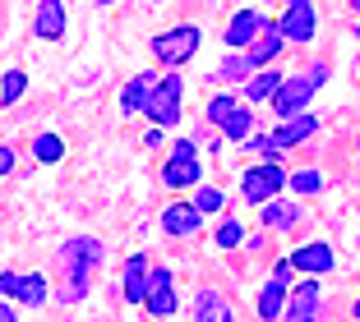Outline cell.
<instances>
[{
  "instance_id": "1",
  "label": "cell",
  "mask_w": 360,
  "mask_h": 322,
  "mask_svg": "<svg viewBox=\"0 0 360 322\" xmlns=\"http://www.w3.org/2000/svg\"><path fill=\"white\" fill-rule=\"evenodd\" d=\"M102 262V244L93 235H79L60 249V271H65V304H75L88 295V281H93V267Z\"/></svg>"
},
{
  "instance_id": "2",
  "label": "cell",
  "mask_w": 360,
  "mask_h": 322,
  "mask_svg": "<svg viewBox=\"0 0 360 322\" xmlns=\"http://www.w3.org/2000/svg\"><path fill=\"white\" fill-rule=\"evenodd\" d=\"M180 97H185V79H180V74H167V79H153V88H148V102H143L148 120H158L162 129H167V125H176V120H180Z\"/></svg>"
},
{
  "instance_id": "3",
  "label": "cell",
  "mask_w": 360,
  "mask_h": 322,
  "mask_svg": "<svg viewBox=\"0 0 360 322\" xmlns=\"http://www.w3.org/2000/svg\"><path fill=\"white\" fill-rule=\"evenodd\" d=\"M199 28L194 23H180V28H167V32H158V42H153V51H158V60L162 65H171V69H180V65L190 60L194 51H199Z\"/></svg>"
},
{
  "instance_id": "4",
  "label": "cell",
  "mask_w": 360,
  "mask_h": 322,
  "mask_svg": "<svg viewBox=\"0 0 360 322\" xmlns=\"http://www.w3.org/2000/svg\"><path fill=\"white\" fill-rule=\"evenodd\" d=\"M199 175H203L199 152H194L190 138H180V143L171 147V161L162 166V185H167V189H194V185H199Z\"/></svg>"
},
{
  "instance_id": "5",
  "label": "cell",
  "mask_w": 360,
  "mask_h": 322,
  "mask_svg": "<svg viewBox=\"0 0 360 322\" xmlns=\"http://www.w3.org/2000/svg\"><path fill=\"white\" fill-rule=\"evenodd\" d=\"M282 185H286L282 166H277V161H264V166H250V170H245L240 198H245V203H268V198L282 194Z\"/></svg>"
},
{
  "instance_id": "6",
  "label": "cell",
  "mask_w": 360,
  "mask_h": 322,
  "mask_svg": "<svg viewBox=\"0 0 360 322\" xmlns=\"http://www.w3.org/2000/svg\"><path fill=\"white\" fill-rule=\"evenodd\" d=\"M143 309L153 318H171L180 309L176 304V281H171L167 267H148V286H143Z\"/></svg>"
},
{
  "instance_id": "7",
  "label": "cell",
  "mask_w": 360,
  "mask_h": 322,
  "mask_svg": "<svg viewBox=\"0 0 360 322\" xmlns=\"http://www.w3.org/2000/svg\"><path fill=\"white\" fill-rule=\"evenodd\" d=\"M314 79H282V83H277V93H273V106H277V115H300L309 106V97H314Z\"/></svg>"
},
{
  "instance_id": "8",
  "label": "cell",
  "mask_w": 360,
  "mask_h": 322,
  "mask_svg": "<svg viewBox=\"0 0 360 322\" xmlns=\"http://www.w3.org/2000/svg\"><path fill=\"white\" fill-rule=\"evenodd\" d=\"M277 32H282V42L305 46L309 37L319 32V19H314V10H309V5H291V10H286V19L277 23Z\"/></svg>"
},
{
  "instance_id": "9",
  "label": "cell",
  "mask_w": 360,
  "mask_h": 322,
  "mask_svg": "<svg viewBox=\"0 0 360 322\" xmlns=\"http://www.w3.org/2000/svg\"><path fill=\"white\" fill-rule=\"evenodd\" d=\"M199 226H203V212L194 208V203H171V208L162 212V230H167V235H194Z\"/></svg>"
},
{
  "instance_id": "10",
  "label": "cell",
  "mask_w": 360,
  "mask_h": 322,
  "mask_svg": "<svg viewBox=\"0 0 360 322\" xmlns=\"http://www.w3.org/2000/svg\"><path fill=\"white\" fill-rule=\"evenodd\" d=\"M333 249L328 244H305V249H296L291 253V267L296 271H305V276H323V271H333Z\"/></svg>"
},
{
  "instance_id": "11",
  "label": "cell",
  "mask_w": 360,
  "mask_h": 322,
  "mask_svg": "<svg viewBox=\"0 0 360 322\" xmlns=\"http://www.w3.org/2000/svg\"><path fill=\"white\" fill-rule=\"evenodd\" d=\"M264 23H268V19H264L259 10H240L231 23H226V46H236V51H240V46H250V42L259 37V28H264Z\"/></svg>"
},
{
  "instance_id": "12",
  "label": "cell",
  "mask_w": 360,
  "mask_h": 322,
  "mask_svg": "<svg viewBox=\"0 0 360 322\" xmlns=\"http://www.w3.org/2000/svg\"><path fill=\"white\" fill-rule=\"evenodd\" d=\"M314 129H319V120H314V115H309V111H300V115H286V125L277 129V134L268 138V143H273V147H291V143H305V138L314 134Z\"/></svg>"
},
{
  "instance_id": "13",
  "label": "cell",
  "mask_w": 360,
  "mask_h": 322,
  "mask_svg": "<svg viewBox=\"0 0 360 322\" xmlns=\"http://www.w3.org/2000/svg\"><path fill=\"white\" fill-rule=\"evenodd\" d=\"M277 55H282V32H277V23H264V28H259V42H250V55H245V60L264 69Z\"/></svg>"
},
{
  "instance_id": "14",
  "label": "cell",
  "mask_w": 360,
  "mask_h": 322,
  "mask_svg": "<svg viewBox=\"0 0 360 322\" xmlns=\"http://www.w3.org/2000/svg\"><path fill=\"white\" fill-rule=\"evenodd\" d=\"M286 322H314L319 318V286L314 281H305L296 295H291V304H286Z\"/></svg>"
},
{
  "instance_id": "15",
  "label": "cell",
  "mask_w": 360,
  "mask_h": 322,
  "mask_svg": "<svg viewBox=\"0 0 360 322\" xmlns=\"http://www.w3.org/2000/svg\"><path fill=\"white\" fill-rule=\"evenodd\" d=\"M194 322H236V313L217 290H199V300H194Z\"/></svg>"
},
{
  "instance_id": "16",
  "label": "cell",
  "mask_w": 360,
  "mask_h": 322,
  "mask_svg": "<svg viewBox=\"0 0 360 322\" xmlns=\"http://www.w3.org/2000/svg\"><path fill=\"white\" fill-rule=\"evenodd\" d=\"M37 37H46V42H60L65 37V5L60 0H42V10H37Z\"/></svg>"
},
{
  "instance_id": "17",
  "label": "cell",
  "mask_w": 360,
  "mask_h": 322,
  "mask_svg": "<svg viewBox=\"0 0 360 322\" xmlns=\"http://www.w3.org/2000/svg\"><path fill=\"white\" fill-rule=\"evenodd\" d=\"M282 309H286V281H268L264 290H259V318L264 322H277L282 318Z\"/></svg>"
},
{
  "instance_id": "18",
  "label": "cell",
  "mask_w": 360,
  "mask_h": 322,
  "mask_svg": "<svg viewBox=\"0 0 360 322\" xmlns=\"http://www.w3.org/2000/svg\"><path fill=\"white\" fill-rule=\"evenodd\" d=\"M14 300L28 304V309H42V304H46V276H42V271L19 276V281H14Z\"/></svg>"
},
{
  "instance_id": "19",
  "label": "cell",
  "mask_w": 360,
  "mask_h": 322,
  "mask_svg": "<svg viewBox=\"0 0 360 322\" xmlns=\"http://www.w3.org/2000/svg\"><path fill=\"white\" fill-rule=\"evenodd\" d=\"M143 286H148V258L139 253V258L125 262V300L129 304H143Z\"/></svg>"
},
{
  "instance_id": "20",
  "label": "cell",
  "mask_w": 360,
  "mask_h": 322,
  "mask_svg": "<svg viewBox=\"0 0 360 322\" xmlns=\"http://www.w3.org/2000/svg\"><path fill=\"white\" fill-rule=\"evenodd\" d=\"M259 208H264V230H291L296 226V208H291V203L268 198V203H259Z\"/></svg>"
},
{
  "instance_id": "21",
  "label": "cell",
  "mask_w": 360,
  "mask_h": 322,
  "mask_svg": "<svg viewBox=\"0 0 360 322\" xmlns=\"http://www.w3.org/2000/svg\"><path fill=\"white\" fill-rule=\"evenodd\" d=\"M148 88H153V74H139L134 83H125V93H120V111H125V115L143 111V102H148Z\"/></svg>"
},
{
  "instance_id": "22",
  "label": "cell",
  "mask_w": 360,
  "mask_h": 322,
  "mask_svg": "<svg viewBox=\"0 0 360 322\" xmlns=\"http://www.w3.org/2000/svg\"><path fill=\"white\" fill-rule=\"evenodd\" d=\"M277 83H282V74H273V69H259L250 83H245V97L250 102H268V97L277 93Z\"/></svg>"
},
{
  "instance_id": "23",
  "label": "cell",
  "mask_w": 360,
  "mask_h": 322,
  "mask_svg": "<svg viewBox=\"0 0 360 322\" xmlns=\"http://www.w3.org/2000/svg\"><path fill=\"white\" fill-rule=\"evenodd\" d=\"M217 129H222L226 138H236V143H240V138H250V129H255V115H250V111H240V106H236V111L226 115V120H222V125H217Z\"/></svg>"
},
{
  "instance_id": "24",
  "label": "cell",
  "mask_w": 360,
  "mask_h": 322,
  "mask_svg": "<svg viewBox=\"0 0 360 322\" xmlns=\"http://www.w3.org/2000/svg\"><path fill=\"white\" fill-rule=\"evenodd\" d=\"M32 156L51 166V161H60V156H65V143H60V138H56V134H42V138H37V143H32Z\"/></svg>"
},
{
  "instance_id": "25",
  "label": "cell",
  "mask_w": 360,
  "mask_h": 322,
  "mask_svg": "<svg viewBox=\"0 0 360 322\" xmlns=\"http://www.w3.org/2000/svg\"><path fill=\"white\" fill-rule=\"evenodd\" d=\"M23 83H28V79H23L19 69H10V74H5V83H0V102H5V106L19 102V97H23Z\"/></svg>"
},
{
  "instance_id": "26",
  "label": "cell",
  "mask_w": 360,
  "mask_h": 322,
  "mask_svg": "<svg viewBox=\"0 0 360 322\" xmlns=\"http://www.w3.org/2000/svg\"><path fill=\"white\" fill-rule=\"evenodd\" d=\"M291 189H296V194H319V189H323V175H319V170H300V175H291Z\"/></svg>"
},
{
  "instance_id": "27",
  "label": "cell",
  "mask_w": 360,
  "mask_h": 322,
  "mask_svg": "<svg viewBox=\"0 0 360 322\" xmlns=\"http://www.w3.org/2000/svg\"><path fill=\"white\" fill-rule=\"evenodd\" d=\"M222 203H226V198H222V189H208V185H203L199 194H194V208H199V212H217Z\"/></svg>"
},
{
  "instance_id": "28",
  "label": "cell",
  "mask_w": 360,
  "mask_h": 322,
  "mask_svg": "<svg viewBox=\"0 0 360 322\" xmlns=\"http://www.w3.org/2000/svg\"><path fill=\"white\" fill-rule=\"evenodd\" d=\"M240 239H245L240 221H222V230H217V244H222V249H236V244H240Z\"/></svg>"
},
{
  "instance_id": "29",
  "label": "cell",
  "mask_w": 360,
  "mask_h": 322,
  "mask_svg": "<svg viewBox=\"0 0 360 322\" xmlns=\"http://www.w3.org/2000/svg\"><path fill=\"white\" fill-rule=\"evenodd\" d=\"M231 111H236L231 97H212V102H208V120H212V125H222V120H226Z\"/></svg>"
},
{
  "instance_id": "30",
  "label": "cell",
  "mask_w": 360,
  "mask_h": 322,
  "mask_svg": "<svg viewBox=\"0 0 360 322\" xmlns=\"http://www.w3.org/2000/svg\"><path fill=\"white\" fill-rule=\"evenodd\" d=\"M245 69H250V60H245V55H226V65H222V79H245Z\"/></svg>"
},
{
  "instance_id": "31",
  "label": "cell",
  "mask_w": 360,
  "mask_h": 322,
  "mask_svg": "<svg viewBox=\"0 0 360 322\" xmlns=\"http://www.w3.org/2000/svg\"><path fill=\"white\" fill-rule=\"evenodd\" d=\"M14 281H19V271H0V295H14Z\"/></svg>"
},
{
  "instance_id": "32",
  "label": "cell",
  "mask_w": 360,
  "mask_h": 322,
  "mask_svg": "<svg viewBox=\"0 0 360 322\" xmlns=\"http://www.w3.org/2000/svg\"><path fill=\"white\" fill-rule=\"evenodd\" d=\"M10 166H14V152H10V147H0V175H10Z\"/></svg>"
},
{
  "instance_id": "33",
  "label": "cell",
  "mask_w": 360,
  "mask_h": 322,
  "mask_svg": "<svg viewBox=\"0 0 360 322\" xmlns=\"http://www.w3.org/2000/svg\"><path fill=\"white\" fill-rule=\"evenodd\" d=\"M0 322H14V309H10V304H0Z\"/></svg>"
},
{
  "instance_id": "34",
  "label": "cell",
  "mask_w": 360,
  "mask_h": 322,
  "mask_svg": "<svg viewBox=\"0 0 360 322\" xmlns=\"http://www.w3.org/2000/svg\"><path fill=\"white\" fill-rule=\"evenodd\" d=\"M286 5H314V0H286Z\"/></svg>"
},
{
  "instance_id": "35",
  "label": "cell",
  "mask_w": 360,
  "mask_h": 322,
  "mask_svg": "<svg viewBox=\"0 0 360 322\" xmlns=\"http://www.w3.org/2000/svg\"><path fill=\"white\" fill-rule=\"evenodd\" d=\"M351 313H356V318H360V300H356V309H351Z\"/></svg>"
},
{
  "instance_id": "36",
  "label": "cell",
  "mask_w": 360,
  "mask_h": 322,
  "mask_svg": "<svg viewBox=\"0 0 360 322\" xmlns=\"http://www.w3.org/2000/svg\"><path fill=\"white\" fill-rule=\"evenodd\" d=\"M97 5H116V0H97Z\"/></svg>"
},
{
  "instance_id": "37",
  "label": "cell",
  "mask_w": 360,
  "mask_h": 322,
  "mask_svg": "<svg viewBox=\"0 0 360 322\" xmlns=\"http://www.w3.org/2000/svg\"><path fill=\"white\" fill-rule=\"evenodd\" d=\"M351 5H356V10H360V0H351Z\"/></svg>"
}]
</instances>
